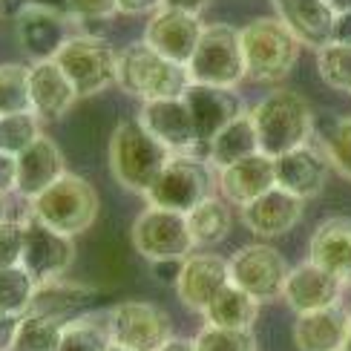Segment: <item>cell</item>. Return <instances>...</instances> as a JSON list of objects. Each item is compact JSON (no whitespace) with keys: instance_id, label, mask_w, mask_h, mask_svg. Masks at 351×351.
Segmentation results:
<instances>
[{"instance_id":"cell-31","label":"cell","mask_w":351,"mask_h":351,"mask_svg":"<svg viewBox=\"0 0 351 351\" xmlns=\"http://www.w3.org/2000/svg\"><path fill=\"white\" fill-rule=\"evenodd\" d=\"M314 133H319V147L326 150L331 167H337L351 179V115H346V119H337V115L317 119Z\"/></svg>"},{"instance_id":"cell-23","label":"cell","mask_w":351,"mask_h":351,"mask_svg":"<svg viewBox=\"0 0 351 351\" xmlns=\"http://www.w3.org/2000/svg\"><path fill=\"white\" fill-rule=\"evenodd\" d=\"M348 328H351V311L346 305L297 314L294 346L297 351H343L348 340Z\"/></svg>"},{"instance_id":"cell-26","label":"cell","mask_w":351,"mask_h":351,"mask_svg":"<svg viewBox=\"0 0 351 351\" xmlns=\"http://www.w3.org/2000/svg\"><path fill=\"white\" fill-rule=\"evenodd\" d=\"M308 259L319 268L331 271L346 282L351 274V219L348 216H328L323 219L308 245Z\"/></svg>"},{"instance_id":"cell-34","label":"cell","mask_w":351,"mask_h":351,"mask_svg":"<svg viewBox=\"0 0 351 351\" xmlns=\"http://www.w3.org/2000/svg\"><path fill=\"white\" fill-rule=\"evenodd\" d=\"M317 72L326 86L337 93H351V47L331 40L317 49Z\"/></svg>"},{"instance_id":"cell-49","label":"cell","mask_w":351,"mask_h":351,"mask_svg":"<svg viewBox=\"0 0 351 351\" xmlns=\"http://www.w3.org/2000/svg\"><path fill=\"white\" fill-rule=\"evenodd\" d=\"M326 3L331 6L334 14H346V12H351V0H326Z\"/></svg>"},{"instance_id":"cell-45","label":"cell","mask_w":351,"mask_h":351,"mask_svg":"<svg viewBox=\"0 0 351 351\" xmlns=\"http://www.w3.org/2000/svg\"><path fill=\"white\" fill-rule=\"evenodd\" d=\"M331 40L348 43V47H351V12L337 14V21H334V38Z\"/></svg>"},{"instance_id":"cell-2","label":"cell","mask_w":351,"mask_h":351,"mask_svg":"<svg viewBox=\"0 0 351 351\" xmlns=\"http://www.w3.org/2000/svg\"><path fill=\"white\" fill-rule=\"evenodd\" d=\"M251 119L256 127L259 150L271 158L311 144L317 130V115L311 104L294 90H274L265 98H259L251 107Z\"/></svg>"},{"instance_id":"cell-9","label":"cell","mask_w":351,"mask_h":351,"mask_svg":"<svg viewBox=\"0 0 351 351\" xmlns=\"http://www.w3.org/2000/svg\"><path fill=\"white\" fill-rule=\"evenodd\" d=\"M208 196H213V173L208 162H202L196 156H187V153H176L144 199L153 208H167V210L187 216Z\"/></svg>"},{"instance_id":"cell-14","label":"cell","mask_w":351,"mask_h":351,"mask_svg":"<svg viewBox=\"0 0 351 351\" xmlns=\"http://www.w3.org/2000/svg\"><path fill=\"white\" fill-rule=\"evenodd\" d=\"M202 32H204V23L196 12L162 6L156 14H150L147 26H144V43L153 52L187 66L199 47Z\"/></svg>"},{"instance_id":"cell-52","label":"cell","mask_w":351,"mask_h":351,"mask_svg":"<svg viewBox=\"0 0 351 351\" xmlns=\"http://www.w3.org/2000/svg\"><path fill=\"white\" fill-rule=\"evenodd\" d=\"M0 219H6V216H3V196H0Z\"/></svg>"},{"instance_id":"cell-44","label":"cell","mask_w":351,"mask_h":351,"mask_svg":"<svg viewBox=\"0 0 351 351\" xmlns=\"http://www.w3.org/2000/svg\"><path fill=\"white\" fill-rule=\"evenodd\" d=\"M153 265V274L158 282H167V285H176L179 280V271H182V262L179 259H165V262H150Z\"/></svg>"},{"instance_id":"cell-42","label":"cell","mask_w":351,"mask_h":351,"mask_svg":"<svg viewBox=\"0 0 351 351\" xmlns=\"http://www.w3.org/2000/svg\"><path fill=\"white\" fill-rule=\"evenodd\" d=\"M21 317L23 314L0 311V351H12L14 337H18V328H21Z\"/></svg>"},{"instance_id":"cell-53","label":"cell","mask_w":351,"mask_h":351,"mask_svg":"<svg viewBox=\"0 0 351 351\" xmlns=\"http://www.w3.org/2000/svg\"><path fill=\"white\" fill-rule=\"evenodd\" d=\"M346 285H348V288H351V274H348V280H346Z\"/></svg>"},{"instance_id":"cell-20","label":"cell","mask_w":351,"mask_h":351,"mask_svg":"<svg viewBox=\"0 0 351 351\" xmlns=\"http://www.w3.org/2000/svg\"><path fill=\"white\" fill-rule=\"evenodd\" d=\"M29 95H32V112L40 121H58L81 98L55 58L29 66Z\"/></svg>"},{"instance_id":"cell-25","label":"cell","mask_w":351,"mask_h":351,"mask_svg":"<svg viewBox=\"0 0 351 351\" xmlns=\"http://www.w3.org/2000/svg\"><path fill=\"white\" fill-rule=\"evenodd\" d=\"M64 173L66 167L61 147L49 136H40L32 147H26L18 156V193L23 199H35L52 182L61 179Z\"/></svg>"},{"instance_id":"cell-17","label":"cell","mask_w":351,"mask_h":351,"mask_svg":"<svg viewBox=\"0 0 351 351\" xmlns=\"http://www.w3.org/2000/svg\"><path fill=\"white\" fill-rule=\"evenodd\" d=\"M274 170H276V187L308 202L326 190L331 162L323 147L305 144V147H297L280 158H274Z\"/></svg>"},{"instance_id":"cell-4","label":"cell","mask_w":351,"mask_h":351,"mask_svg":"<svg viewBox=\"0 0 351 351\" xmlns=\"http://www.w3.org/2000/svg\"><path fill=\"white\" fill-rule=\"evenodd\" d=\"M127 95L141 101L158 98H182L187 93L190 72L184 64H176L170 58L153 52L147 43H130L119 52V81Z\"/></svg>"},{"instance_id":"cell-22","label":"cell","mask_w":351,"mask_h":351,"mask_svg":"<svg viewBox=\"0 0 351 351\" xmlns=\"http://www.w3.org/2000/svg\"><path fill=\"white\" fill-rule=\"evenodd\" d=\"M219 193L228 199L230 204H245L256 202L259 196H265L268 190L276 187V170H274V158L265 153H256L245 162H237L225 170H219Z\"/></svg>"},{"instance_id":"cell-30","label":"cell","mask_w":351,"mask_h":351,"mask_svg":"<svg viewBox=\"0 0 351 351\" xmlns=\"http://www.w3.org/2000/svg\"><path fill=\"white\" fill-rule=\"evenodd\" d=\"M187 225H190V233H193L196 247H210L216 242H222L233 228L230 202L222 196H208L187 213Z\"/></svg>"},{"instance_id":"cell-27","label":"cell","mask_w":351,"mask_h":351,"mask_svg":"<svg viewBox=\"0 0 351 351\" xmlns=\"http://www.w3.org/2000/svg\"><path fill=\"white\" fill-rule=\"evenodd\" d=\"M95 291L90 285H75V282H64V280H55V282H43L35 291V300L29 305L32 314H43V317H52L58 323H72L84 314H90L93 302H95Z\"/></svg>"},{"instance_id":"cell-10","label":"cell","mask_w":351,"mask_h":351,"mask_svg":"<svg viewBox=\"0 0 351 351\" xmlns=\"http://www.w3.org/2000/svg\"><path fill=\"white\" fill-rule=\"evenodd\" d=\"M107 331L110 343L130 351H158L173 337L170 317L144 300H124L112 305L107 314Z\"/></svg>"},{"instance_id":"cell-43","label":"cell","mask_w":351,"mask_h":351,"mask_svg":"<svg viewBox=\"0 0 351 351\" xmlns=\"http://www.w3.org/2000/svg\"><path fill=\"white\" fill-rule=\"evenodd\" d=\"M165 0H119V12L124 14H156Z\"/></svg>"},{"instance_id":"cell-5","label":"cell","mask_w":351,"mask_h":351,"mask_svg":"<svg viewBox=\"0 0 351 351\" xmlns=\"http://www.w3.org/2000/svg\"><path fill=\"white\" fill-rule=\"evenodd\" d=\"M98 208L101 202L95 187L75 173H64L43 193L29 199V216L64 237H78L90 230L98 219Z\"/></svg>"},{"instance_id":"cell-50","label":"cell","mask_w":351,"mask_h":351,"mask_svg":"<svg viewBox=\"0 0 351 351\" xmlns=\"http://www.w3.org/2000/svg\"><path fill=\"white\" fill-rule=\"evenodd\" d=\"M107 351H130V348H121V346H115V343H110V346H107Z\"/></svg>"},{"instance_id":"cell-3","label":"cell","mask_w":351,"mask_h":351,"mask_svg":"<svg viewBox=\"0 0 351 351\" xmlns=\"http://www.w3.org/2000/svg\"><path fill=\"white\" fill-rule=\"evenodd\" d=\"M245 72L259 84H280L294 72L302 40L285 26L282 18H254L239 29Z\"/></svg>"},{"instance_id":"cell-48","label":"cell","mask_w":351,"mask_h":351,"mask_svg":"<svg viewBox=\"0 0 351 351\" xmlns=\"http://www.w3.org/2000/svg\"><path fill=\"white\" fill-rule=\"evenodd\" d=\"M158 351H196V343L193 340H184V337H170Z\"/></svg>"},{"instance_id":"cell-15","label":"cell","mask_w":351,"mask_h":351,"mask_svg":"<svg viewBox=\"0 0 351 351\" xmlns=\"http://www.w3.org/2000/svg\"><path fill=\"white\" fill-rule=\"evenodd\" d=\"M343 288L346 282L340 276H334L331 271L319 268L317 262L305 259L297 268L288 271L282 300L294 314H311L331 308V305H343Z\"/></svg>"},{"instance_id":"cell-7","label":"cell","mask_w":351,"mask_h":351,"mask_svg":"<svg viewBox=\"0 0 351 351\" xmlns=\"http://www.w3.org/2000/svg\"><path fill=\"white\" fill-rule=\"evenodd\" d=\"M58 66L78 90L81 98L104 93L119 81V52L95 35H72L55 55Z\"/></svg>"},{"instance_id":"cell-13","label":"cell","mask_w":351,"mask_h":351,"mask_svg":"<svg viewBox=\"0 0 351 351\" xmlns=\"http://www.w3.org/2000/svg\"><path fill=\"white\" fill-rule=\"evenodd\" d=\"M26 242H23V259L21 265L35 276V282H55L69 271L72 259H75V242L72 237H64L43 222H38L35 216L23 219Z\"/></svg>"},{"instance_id":"cell-1","label":"cell","mask_w":351,"mask_h":351,"mask_svg":"<svg viewBox=\"0 0 351 351\" xmlns=\"http://www.w3.org/2000/svg\"><path fill=\"white\" fill-rule=\"evenodd\" d=\"M173 156L176 153L167 144L158 141L138 119L121 121L110 136V150H107L110 173L130 193L147 196V190L165 173Z\"/></svg>"},{"instance_id":"cell-18","label":"cell","mask_w":351,"mask_h":351,"mask_svg":"<svg viewBox=\"0 0 351 351\" xmlns=\"http://www.w3.org/2000/svg\"><path fill=\"white\" fill-rule=\"evenodd\" d=\"M182 98L190 107V115H193L199 144H208L219 130L228 127L233 119H239L245 112L239 95L233 90H222V86L190 84Z\"/></svg>"},{"instance_id":"cell-41","label":"cell","mask_w":351,"mask_h":351,"mask_svg":"<svg viewBox=\"0 0 351 351\" xmlns=\"http://www.w3.org/2000/svg\"><path fill=\"white\" fill-rule=\"evenodd\" d=\"M18 193V156L0 150V196Z\"/></svg>"},{"instance_id":"cell-11","label":"cell","mask_w":351,"mask_h":351,"mask_svg":"<svg viewBox=\"0 0 351 351\" xmlns=\"http://www.w3.org/2000/svg\"><path fill=\"white\" fill-rule=\"evenodd\" d=\"M228 268H230V282L247 291L259 302L280 300L291 271L285 256L268 242H254L239 247L228 259Z\"/></svg>"},{"instance_id":"cell-38","label":"cell","mask_w":351,"mask_h":351,"mask_svg":"<svg viewBox=\"0 0 351 351\" xmlns=\"http://www.w3.org/2000/svg\"><path fill=\"white\" fill-rule=\"evenodd\" d=\"M196 351H256L254 331H237V328H216L204 326L196 337Z\"/></svg>"},{"instance_id":"cell-51","label":"cell","mask_w":351,"mask_h":351,"mask_svg":"<svg viewBox=\"0 0 351 351\" xmlns=\"http://www.w3.org/2000/svg\"><path fill=\"white\" fill-rule=\"evenodd\" d=\"M343 351H351V328H348V340H346V348Z\"/></svg>"},{"instance_id":"cell-29","label":"cell","mask_w":351,"mask_h":351,"mask_svg":"<svg viewBox=\"0 0 351 351\" xmlns=\"http://www.w3.org/2000/svg\"><path fill=\"white\" fill-rule=\"evenodd\" d=\"M204 326L216 328H237V331H251L256 317H259V300H254L247 291L237 285H225L216 294V300L208 305V311L202 314Z\"/></svg>"},{"instance_id":"cell-21","label":"cell","mask_w":351,"mask_h":351,"mask_svg":"<svg viewBox=\"0 0 351 351\" xmlns=\"http://www.w3.org/2000/svg\"><path fill=\"white\" fill-rule=\"evenodd\" d=\"M66 14L23 6L14 21V35H18L21 49L32 61H52L66 43Z\"/></svg>"},{"instance_id":"cell-37","label":"cell","mask_w":351,"mask_h":351,"mask_svg":"<svg viewBox=\"0 0 351 351\" xmlns=\"http://www.w3.org/2000/svg\"><path fill=\"white\" fill-rule=\"evenodd\" d=\"M107 346H110L107 323H98L95 317L84 314L64 326L58 351H107Z\"/></svg>"},{"instance_id":"cell-6","label":"cell","mask_w":351,"mask_h":351,"mask_svg":"<svg viewBox=\"0 0 351 351\" xmlns=\"http://www.w3.org/2000/svg\"><path fill=\"white\" fill-rule=\"evenodd\" d=\"M187 72H190V81L193 84L237 90V86L247 78L239 29H233L228 23H208L204 26L199 47L187 64Z\"/></svg>"},{"instance_id":"cell-16","label":"cell","mask_w":351,"mask_h":351,"mask_svg":"<svg viewBox=\"0 0 351 351\" xmlns=\"http://www.w3.org/2000/svg\"><path fill=\"white\" fill-rule=\"evenodd\" d=\"M225 285H230L228 259H222L219 254H190L182 262L179 280H176V294H179L184 308L204 314Z\"/></svg>"},{"instance_id":"cell-8","label":"cell","mask_w":351,"mask_h":351,"mask_svg":"<svg viewBox=\"0 0 351 351\" xmlns=\"http://www.w3.org/2000/svg\"><path fill=\"white\" fill-rule=\"evenodd\" d=\"M130 239H133L136 251L150 262H165V259L184 262L196 251L187 216L167 208H153V204L138 213L133 228H130Z\"/></svg>"},{"instance_id":"cell-28","label":"cell","mask_w":351,"mask_h":351,"mask_svg":"<svg viewBox=\"0 0 351 351\" xmlns=\"http://www.w3.org/2000/svg\"><path fill=\"white\" fill-rule=\"evenodd\" d=\"M256 153H262V150H259V138H256L251 110H245L239 119H233L228 127H222L208 141V162L216 165L219 170H225L237 162H245V158H251Z\"/></svg>"},{"instance_id":"cell-46","label":"cell","mask_w":351,"mask_h":351,"mask_svg":"<svg viewBox=\"0 0 351 351\" xmlns=\"http://www.w3.org/2000/svg\"><path fill=\"white\" fill-rule=\"evenodd\" d=\"M26 6H38V9H49L58 14H66L69 0H26Z\"/></svg>"},{"instance_id":"cell-40","label":"cell","mask_w":351,"mask_h":351,"mask_svg":"<svg viewBox=\"0 0 351 351\" xmlns=\"http://www.w3.org/2000/svg\"><path fill=\"white\" fill-rule=\"evenodd\" d=\"M119 12V0H69L66 18L75 23H107Z\"/></svg>"},{"instance_id":"cell-33","label":"cell","mask_w":351,"mask_h":351,"mask_svg":"<svg viewBox=\"0 0 351 351\" xmlns=\"http://www.w3.org/2000/svg\"><path fill=\"white\" fill-rule=\"evenodd\" d=\"M38 282L23 265L0 268V311L6 314H26L35 300Z\"/></svg>"},{"instance_id":"cell-39","label":"cell","mask_w":351,"mask_h":351,"mask_svg":"<svg viewBox=\"0 0 351 351\" xmlns=\"http://www.w3.org/2000/svg\"><path fill=\"white\" fill-rule=\"evenodd\" d=\"M23 242H26L23 222H14V219H0V268L21 265Z\"/></svg>"},{"instance_id":"cell-47","label":"cell","mask_w":351,"mask_h":351,"mask_svg":"<svg viewBox=\"0 0 351 351\" xmlns=\"http://www.w3.org/2000/svg\"><path fill=\"white\" fill-rule=\"evenodd\" d=\"M208 3L210 0H165V6H170V9H184V12H196V14Z\"/></svg>"},{"instance_id":"cell-24","label":"cell","mask_w":351,"mask_h":351,"mask_svg":"<svg viewBox=\"0 0 351 351\" xmlns=\"http://www.w3.org/2000/svg\"><path fill=\"white\" fill-rule=\"evenodd\" d=\"M274 6L276 18L285 21V26L302 40V47L319 49L331 43L337 14L326 0H274Z\"/></svg>"},{"instance_id":"cell-35","label":"cell","mask_w":351,"mask_h":351,"mask_svg":"<svg viewBox=\"0 0 351 351\" xmlns=\"http://www.w3.org/2000/svg\"><path fill=\"white\" fill-rule=\"evenodd\" d=\"M32 112V95H29V66L0 64V115Z\"/></svg>"},{"instance_id":"cell-32","label":"cell","mask_w":351,"mask_h":351,"mask_svg":"<svg viewBox=\"0 0 351 351\" xmlns=\"http://www.w3.org/2000/svg\"><path fill=\"white\" fill-rule=\"evenodd\" d=\"M61 334H64V323H58L52 317L26 311L21 317V328H18L12 351H58Z\"/></svg>"},{"instance_id":"cell-36","label":"cell","mask_w":351,"mask_h":351,"mask_svg":"<svg viewBox=\"0 0 351 351\" xmlns=\"http://www.w3.org/2000/svg\"><path fill=\"white\" fill-rule=\"evenodd\" d=\"M40 119L35 112H14V115H0V150L21 156L26 147L43 136Z\"/></svg>"},{"instance_id":"cell-19","label":"cell","mask_w":351,"mask_h":351,"mask_svg":"<svg viewBox=\"0 0 351 351\" xmlns=\"http://www.w3.org/2000/svg\"><path fill=\"white\" fill-rule=\"evenodd\" d=\"M305 213V202L285 193V190L274 187L265 196H259L256 202L242 208V222L245 228L259 239H276L285 237L288 230H294L300 225V219Z\"/></svg>"},{"instance_id":"cell-12","label":"cell","mask_w":351,"mask_h":351,"mask_svg":"<svg viewBox=\"0 0 351 351\" xmlns=\"http://www.w3.org/2000/svg\"><path fill=\"white\" fill-rule=\"evenodd\" d=\"M138 121L150 130V133L167 144L173 153H187L208 162V144H199L196 124L190 107L184 98H158V101H144Z\"/></svg>"}]
</instances>
